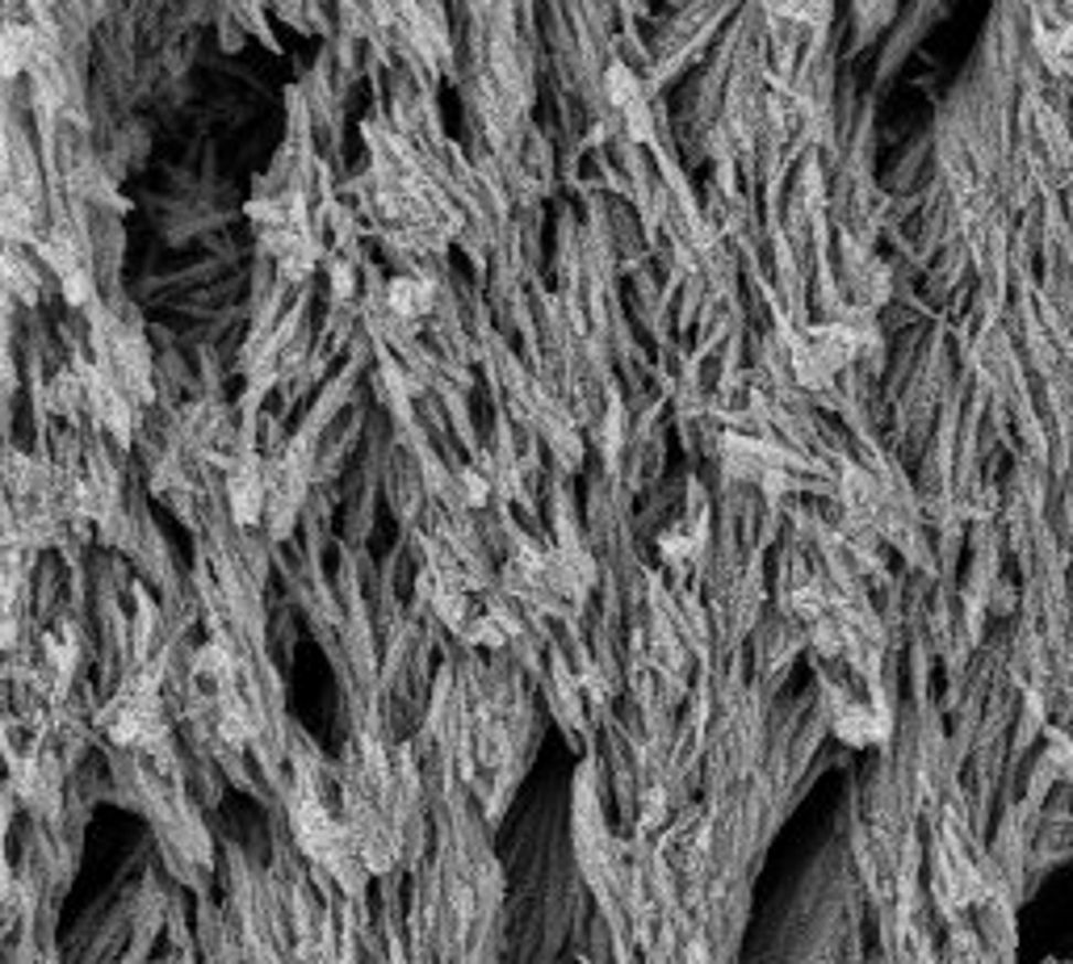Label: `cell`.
<instances>
[{"label":"cell","instance_id":"cell-1","mask_svg":"<svg viewBox=\"0 0 1073 964\" xmlns=\"http://www.w3.org/2000/svg\"><path fill=\"white\" fill-rule=\"evenodd\" d=\"M101 726L109 730L114 742H151L160 733V717H155V692L151 684H130L106 713Z\"/></svg>","mask_w":1073,"mask_h":964},{"label":"cell","instance_id":"cell-2","mask_svg":"<svg viewBox=\"0 0 1073 964\" xmlns=\"http://www.w3.org/2000/svg\"><path fill=\"white\" fill-rule=\"evenodd\" d=\"M835 730H839V738H847V742H877L884 733V721L877 717L872 709H863V705H847V709L835 717Z\"/></svg>","mask_w":1073,"mask_h":964},{"label":"cell","instance_id":"cell-3","mask_svg":"<svg viewBox=\"0 0 1073 964\" xmlns=\"http://www.w3.org/2000/svg\"><path fill=\"white\" fill-rule=\"evenodd\" d=\"M390 302H395V311L399 314H420L423 307H428V290L416 286V281H395V286H390Z\"/></svg>","mask_w":1073,"mask_h":964},{"label":"cell","instance_id":"cell-4","mask_svg":"<svg viewBox=\"0 0 1073 964\" xmlns=\"http://www.w3.org/2000/svg\"><path fill=\"white\" fill-rule=\"evenodd\" d=\"M0 738H4V726H0Z\"/></svg>","mask_w":1073,"mask_h":964}]
</instances>
